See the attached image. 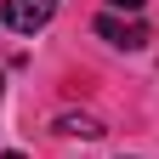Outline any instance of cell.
I'll return each mask as SVG.
<instances>
[{
    "mask_svg": "<svg viewBox=\"0 0 159 159\" xmlns=\"http://www.w3.org/2000/svg\"><path fill=\"white\" fill-rule=\"evenodd\" d=\"M97 34H102L108 46H119V51H142L148 46V29L136 23V17H114V11L97 17Z\"/></svg>",
    "mask_w": 159,
    "mask_h": 159,
    "instance_id": "6da1fadb",
    "label": "cell"
},
{
    "mask_svg": "<svg viewBox=\"0 0 159 159\" xmlns=\"http://www.w3.org/2000/svg\"><path fill=\"white\" fill-rule=\"evenodd\" d=\"M57 17V0H6V23L17 34H34V29H46Z\"/></svg>",
    "mask_w": 159,
    "mask_h": 159,
    "instance_id": "7a4b0ae2",
    "label": "cell"
},
{
    "mask_svg": "<svg viewBox=\"0 0 159 159\" xmlns=\"http://www.w3.org/2000/svg\"><path fill=\"white\" fill-rule=\"evenodd\" d=\"M51 131H63V136H80V142L102 136V125H97L91 114H57V125H51Z\"/></svg>",
    "mask_w": 159,
    "mask_h": 159,
    "instance_id": "3957f363",
    "label": "cell"
},
{
    "mask_svg": "<svg viewBox=\"0 0 159 159\" xmlns=\"http://www.w3.org/2000/svg\"><path fill=\"white\" fill-rule=\"evenodd\" d=\"M108 6H119V11H136V6H142V0H108Z\"/></svg>",
    "mask_w": 159,
    "mask_h": 159,
    "instance_id": "277c9868",
    "label": "cell"
},
{
    "mask_svg": "<svg viewBox=\"0 0 159 159\" xmlns=\"http://www.w3.org/2000/svg\"><path fill=\"white\" fill-rule=\"evenodd\" d=\"M0 159H23V153H0Z\"/></svg>",
    "mask_w": 159,
    "mask_h": 159,
    "instance_id": "5b68a950",
    "label": "cell"
}]
</instances>
